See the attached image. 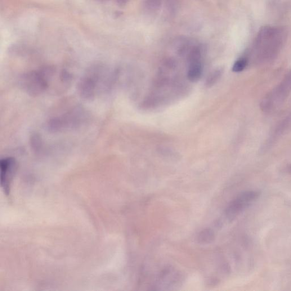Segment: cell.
Listing matches in <instances>:
<instances>
[{
	"instance_id": "5",
	"label": "cell",
	"mask_w": 291,
	"mask_h": 291,
	"mask_svg": "<svg viewBox=\"0 0 291 291\" xmlns=\"http://www.w3.org/2000/svg\"><path fill=\"white\" fill-rule=\"evenodd\" d=\"M260 196V192L249 191L243 192L232 200L225 210V217L229 221L234 220L246 208L253 204Z\"/></svg>"
},
{
	"instance_id": "13",
	"label": "cell",
	"mask_w": 291,
	"mask_h": 291,
	"mask_svg": "<svg viewBox=\"0 0 291 291\" xmlns=\"http://www.w3.org/2000/svg\"><path fill=\"white\" fill-rule=\"evenodd\" d=\"M100 1L107 2L110 1V0H100ZM113 1H115L118 3H124L125 1H126V0H113Z\"/></svg>"
},
{
	"instance_id": "8",
	"label": "cell",
	"mask_w": 291,
	"mask_h": 291,
	"mask_svg": "<svg viewBox=\"0 0 291 291\" xmlns=\"http://www.w3.org/2000/svg\"><path fill=\"white\" fill-rule=\"evenodd\" d=\"M0 167H1V185L8 195L10 192V183L17 170V161L12 157L3 159L0 162Z\"/></svg>"
},
{
	"instance_id": "10",
	"label": "cell",
	"mask_w": 291,
	"mask_h": 291,
	"mask_svg": "<svg viewBox=\"0 0 291 291\" xmlns=\"http://www.w3.org/2000/svg\"><path fill=\"white\" fill-rule=\"evenodd\" d=\"M214 239V231L210 229H206L200 232L197 237V241L200 244L207 245L212 243Z\"/></svg>"
},
{
	"instance_id": "6",
	"label": "cell",
	"mask_w": 291,
	"mask_h": 291,
	"mask_svg": "<svg viewBox=\"0 0 291 291\" xmlns=\"http://www.w3.org/2000/svg\"><path fill=\"white\" fill-rule=\"evenodd\" d=\"M85 114L82 110H73L64 115L53 118L49 122L48 128L52 132L78 126L84 120Z\"/></svg>"
},
{
	"instance_id": "3",
	"label": "cell",
	"mask_w": 291,
	"mask_h": 291,
	"mask_svg": "<svg viewBox=\"0 0 291 291\" xmlns=\"http://www.w3.org/2000/svg\"><path fill=\"white\" fill-rule=\"evenodd\" d=\"M291 92V70L281 82L262 98L260 107L263 112L271 113L280 108Z\"/></svg>"
},
{
	"instance_id": "7",
	"label": "cell",
	"mask_w": 291,
	"mask_h": 291,
	"mask_svg": "<svg viewBox=\"0 0 291 291\" xmlns=\"http://www.w3.org/2000/svg\"><path fill=\"white\" fill-rule=\"evenodd\" d=\"M291 128V113L280 119L272 128L261 147L262 153L270 150Z\"/></svg>"
},
{
	"instance_id": "4",
	"label": "cell",
	"mask_w": 291,
	"mask_h": 291,
	"mask_svg": "<svg viewBox=\"0 0 291 291\" xmlns=\"http://www.w3.org/2000/svg\"><path fill=\"white\" fill-rule=\"evenodd\" d=\"M56 71L45 68L30 72L23 76L21 85L25 90L33 96H37L46 91L52 81Z\"/></svg>"
},
{
	"instance_id": "11",
	"label": "cell",
	"mask_w": 291,
	"mask_h": 291,
	"mask_svg": "<svg viewBox=\"0 0 291 291\" xmlns=\"http://www.w3.org/2000/svg\"><path fill=\"white\" fill-rule=\"evenodd\" d=\"M249 60L247 57H242L237 60L232 66V71L235 73H241L249 65Z\"/></svg>"
},
{
	"instance_id": "9",
	"label": "cell",
	"mask_w": 291,
	"mask_h": 291,
	"mask_svg": "<svg viewBox=\"0 0 291 291\" xmlns=\"http://www.w3.org/2000/svg\"><path fill=\"white\" fill-rule=\"evenodd\" d=\"M201 53L199 49H195L190 56V64L188 70V78L192 82L198 81L202 74L203 67L201 65Z\"/></svg>"
},
{
	"instance_id": "1",
	"label": "cell",
	"mask_w": 291,
	"mask_h": 291,
	"mask_svg": "<svg viewBox=\"0 0 291 291\" xmlns=\"http://www.w3.org/2000/svg\"><path fill=\"white\" fill-rule=\"evenodd\" d=\"M285 30L275 27H264L255 41L253 55L257 64H267L275 59L285 41Z\"/></svg>"
},
{
	"instance_id": "12",
	"label": "cell",
	"mask_w": 291,
	"mask_h": 291,
	"mask_svg": "<svg viewBox=\"0 0 291 291\" xmlns=\"http://www.w3.org/2000/svg\"><path fill=\"white\" fill-rule=\"evenodd\" d=\"M222 74V70H215L209 76L208 78L207 79V82H206V86L207 87L212 86L220 79Z\"/></svg>"
},
{
	"instance_id": "2",
	"label": "cell",
	"mask_w": 291,
	"mask_h": 291,
	"mask_svg": "<svg viewBox=\"0 0 291 291\" xmlns=\"http://www.w3.org/2000/svg\"><path fill=\"white\" fill-rule=\"evenodd\" d=\"M111 73L106 67L96 66L84 74L78 85V91L84 99L91 100L110 86Z\"/></svg>"
}]
</instances>
